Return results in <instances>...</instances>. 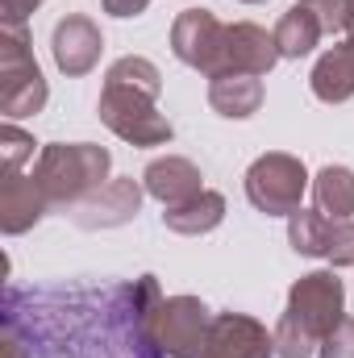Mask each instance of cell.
I'll return each instance as SVG.
<instances>
[{
	"label": "cell",
	"mask_w": 354,
	"mask_h": 358,
	"mask_svg": "<svg viewBox=\"0 0 354 358\" xmlns=\"http://www.w3.org/2000/svg\"><path fill=\"white\" fill-rule=\"evenodd\" d=\"M159 92L163 71L142 55H125L104 71L96 113L129 146H167L176 138V125L159 113Z\"/></svg>",
	"instance_id": "cell-1"
},
{
	"label": "cell",
	"mask_w": 354,
	"mask_h": 358,
	"mask_svg": "<svg viewBox=\"0 0 354 358\" xmlns=\"http://www.w3.org/2000/svg\"><path fill=\"white\" fill-rule=\"evenodd\" d=\"M346 317V283L334 271H309L292 283L288 308L279 317L275 334V358H313L321 342L342 325Z\"/></svg>",
	"instance_id": "cell-2"
},
{
	"label": "cell",
	"mask_w": 354,
	"mask_h": 358,
	"mask_svg": "<svg viewBox=\"0 0 354 358\" xmlns=\"http://www.w3.org/2000/svg\"><path fill=\"white\" fill-rule=\"evenodd\" d=\"M113 171V155L96 142H50L42 146L38 163H34V183L42 187L50 208H71L80 200H88L96 187L108 183Z\"/></svg>",
	"instance_id": "cell-3"
},
{
	"label": "cell",
	"mask_w": 354,
	"mask_h": 358,
	"mask_svg": "<svg viewBox=\"0 0 354 358\" xmlns=\"http://www.w3.org/2000/svg\"><path fill=\"white\" fill-rule=\"evenodd\" d=\"M46 96H50V88L29 50V29L0 25V113H4V121L38 117L46 108Z\"/></svg>",
	"instance_id": "cell-4"
},
{
	"label": "cell",
	"mask_w": 354,
	"mask_h": 358,
	"mask_svg": "<svg viewBox=\"0 0 354 358\" xmlns=\"http://www.w3.org/2000/svg\"><path fill=\"white\" fill-rule=\"evenodd\" d=\"M304 187H309V167L288 150L259 155L246 171V200L263 217H292L304 200Z\"/></svg>",
	"instance_id": "cell-5"
},
{
	"label": "cell",
	"mask_w": 354,
	"mask_h": 358,
	"mask_svg": "<svg viewBox=\"0 0 354 358\" xmlns=\"http://www.w3.org/2000/svg\"><path fill=\"white\" fill-rule=\"evenodd\" d=\"M213 313L200 296H167L150 317V338L167 358H200Z\"/></svg>",
	"instance_id": "cell-6"
},
{
	"label": "cell",
	"mask_w": 354,
	"mask_h": 358,
	"mask_svg": "<svg viewBox=\"0 0 354 358\" xmlns=\"http://www.w3.org/2000/svg\"><path fill=\"white\" fill-rule=\"evenodd\" d=\"M288 242L304 259H325L334 267H354V221L325 217L317 208H296L288 217Z\"/></svg>",
	"instance_id": "cell-7"
},
{
	"label": "cell",
	"mask_w": 354,
	"mask_h": 358,
	"mask_svg": "<svg viewBox=\"0 0 354 358\" xmlns=\"http://www.w3.org/2000/svg\"><path fill=\"white\" fill-rule=\"evenodd\" d=\"M225 34L229 25L217 21L213 8H183L171 25V55L183 67L204 71L208 80L221 71V55H225Z\"/></svg>",
	"instance_id": "cell-8"
},
{
	"label": "cell",
	"mask_w": 354,
	"mask_h": 358,
	"mask_svg": "<svg viewBox=\"0 0 354 358\" xmlns=\"http://www.w3.org/2000/svg\"><path fill=\"white\" fill-rule=\"evenodd\" d=\"M200 358H275V334L250 313H217Z\"/></svg>",
	"instance_id": "cell-9"
},
{
	"label": "cell",
	"mask_w": 354,
	"mask_h": 358,
	"mask_svg": "<svg viewBox=\"0 0 354 358\" xmlns=\"http://www.w3.org/2000/svg\"><path fill=\"white\" fill-rule=\"evenodd\" d=\"M142 196H146V187H142L138 179H129V176L108 179L104 187H96V192H92L88 200L71 204V208H67V217H71L80 229H117V225H125V221H134V217H138Z\"/></svg>",
	"instance_id": "cell-10"
},
{
	"label": "cell",
	"mask_w": 354,
	"mask_h": 358,
	"mask_svg": "<svg viewBox=\"0 0 354 358\" xmlns=\"http://www.w3.org/2000/svg\"><path fill=\"white\" fill-rule=\"evenodd\" d=\"M100 50H104V34H100V25H96L92 17H84V13L63 17V21L55 25V34H50L55 67H59L63 76H71V80L88 76L92 67L100 63Z\"/></svg>",
	"instance_id": "cell-11"
},
{
	"label": "cell",
	"mask_w": 354,
	"mask_h": 358,
	"mask_svg": "<svg viewBox=\"0 0 354 358\" xmlns=\"http://www.w3.org/2000/svg\"><path fill=\"white\" fill-rule=\"evenodd\" d=\"M275 63H279L275 34H267L255 21H234L229 34H225V55H221V71L217 76H259L263 80Z\"/></svg>",
	"instance_id": "cell-12"
},
{
	"label": "cell",
	"mask_w": 354,
	"mask_h": 358,
	"mask_svg": "<svg viewBox=\"0 0 354 358\" xmlns=\"http://www.w3.org/2000/svg\"><path fill=\"white\" fill-rule=\"evenodd\" d=\"M200 179L204 176H200V167H196L192 159H183V155H163V159H150V163H146L142 187H146V196H155L163 208H176V204H187L192 196L204 192Z\"/></svg>",
	"instance_id": "cell-13"
},
{
	"label": "cell",
	"mask_w": 354,
	"mask_h": 358,
	"mask_svg": "<svg viewBox=\"0 0 354 358\" xmlns=\"http://www.w3.org/2000/svg\"><path fill=\"white\" fill-rule=\"evenodd\" d=\"M46 213H50V204H46L42 187L34 183V176L13 171V176L0 179V229H4L8 238L29 234Z\"/></svg>",
	"instance_id": "cell-14"
},
{
	"label": "cell",
	"mask_w": 354,
	"mask_h": 358,
	"mask_svg": "<svg viewBox=\"0 0 354 358\" xmlns=\"http://www.w3.org/2000/svg\"><path fill=\"white\" fill-rule=\"evenodd\" d=\"M309 88H313V96L321 104H346L351 100L354 96V42H338V46H330L317 59V67L309 76Z\"/></svg>",
	"instance_id": "cell-15"
},
{
	"label": "cell",
	"mask_w": 354,
	"mask_h": 358,
	"mask_svg": "<svg viewBox=\"0 0 354 358\" xmlns=\"http://www.w3.org/2000/svg\"><path fill=\"white\" fill-rule=\"evenodd\" d=\"M208 104L213 113L229 121H246L263 108V80L259 76H217L208 80Z\"/></svg>",
	"instance_id": "cell-16"
},
{
	"label": "cell",
	"mask_w": 354,
	"mask_h": 358,
	"mask_svg": "<svg viewBox=\"0 0 354 358\" xmlns=\"http://www.w3.org/2000/svg\"><path fill=\"white\" fill-rule=\"evenodd\" d=\"M275 46H279V59H304V55H313L317 50V42L325 38V29H321V21H317V13L304 4V0H296L279 21H275Z\"/></svg>",
	"instance_id": "cell-17"
},
{
	"label": "cell",
	"mask_w": 354,
	"mask_h": 358,
	"mask_svg": "<svg viewBox=\"0 0 354 358\" xmlns=\"http://www.w3.org/2000/svg\"><path fill=\"white\" fill-rule=\"evenodd\" d=\"M225 221V196L221 192H200L192 196L187 204H176V208H163V225L171 234H183V238H200V234H213L217 225Z\"/></svg>",
	"instance_id": "cell-18"
},
{
	"label": "cell",
	"mask_w": 354,
	"mask_h": 358,
	"mask_svg": "<svg viewBox=\"0 0 354 358\" xmlns=\"http://www.w3.org/2000/svg\"><path fill=\"white\" fill-rule=\"evenodd\" d=\"M313 204L317 213L325 217H338V221H351L354 217V171L342 163H330L321 167L313 179Z\"/></svg>",
	"instance_id": "cell-19"
},
{
	"label": "cell",
	"mask_w": 354,
	"mask_h": 358,
	"mask_svg": "<svg viewBox=\"0 0 354 358\" xmlns=\"http://www.w3.org/2000/svg\"><path fill=\"white\" fill-rule=\"evenodd\" d=\"M34 146H38V142H34L25 129H17V121H4V125H0V167H4V176L21 171V163L34 159Z\"/></svg>",
	"instance_id": "cell-20"
},
{
	"label": "cell",
	"mask_w": 354,
	"mask_h": 358,
	"mask_svg": "<svg viewBox=\"0 0 354 358\" xmlns=\"http://www.w3.org/2000/svg\"><path fill=\"white\" fill-rule=\"evenodd\" d=\"M325 34H346L351 29V0H304Z\"/></svg>",
	"instance_id": "cell-21"
},
{
	"label": "cell",
	"mask_w": 354,
	"mask_h": 358,
	"mask_svg": "<svg viewBox=\"0 0 354 358\" xmlns=\"http://www.w3.org/2000/svg\"><path fill=\"white\" fill-rule=\"evenodd\" d=\"M317 358H354V317H342V325L321 342Z\"/></svg>",
	"instance_id": "cell-22"
},
{
	"label": "cell",
	"mask_w": 354,
	"mask_h": 358,
	"mask_svg": "<svg viewBox=\"0 0 354 358\" xmlns=\"http://www.w3.org/2000/svg\"><path fill=\"white\" fill-rule=\"evenodd\" d=\"M42 0H0V25H25Z\"/></svg>",
	"instance_id": "cell-23"
},
{
	"label": "cell",
	"mask_w": 354,
	"mask_h": 358,
	"mask_svg": "<svg viewBox=\"0 0 354 358\" xmlns=\"http://www.w3.org/2000/svg\"><path fill=\"white\" fill-rule=\"evenodd\" d=\"M100 4H104L108 17H121V21H125V17H142V13L150 8V0H100Z\"/></svg>",
	"instance_id": "cell-24"
},
{
	"label": "cell",
	"mask_w": 354,
	"mask_h": 358,
	"mask_svg": "<svg viewBox=\"0 0 354 358\" xmlns=\"http://www.w3.org/2000/svg\"><path fill=\"white\" fill-rule=\"evenodd\" d=\"M4 358H34V355H25V346L17 342V334H8L4 338Z\"/></svg>",
	"instance_id": "cell-25"
},
{
	"label": "cell",
	"mask_w": 354,
	"mask_h": 358,
	"mask_svg": "<svg viewBox=\"0 0 354 358\" xmlns=\"http://www.w3.org/2000/svg\"><path fill=\"white\" fill-rule=\"evenodd\" d=\"M346 34H351V42H354V0H351V29Z\"/></svg>",
	"instance_id": "cell-26"
},
{
	"label": "cell",
	"mask_w": 354,
	"mask_h": 358,
	"mask_svg": "<svg viewBox=\"0 0 354 358\" xmlns=\"http://www.w3.org/2000/svg\"><path fill=\"white\" fill-rule=\"evenodd\" d=\"M242 4H263V0H242Z\"/></svg>",
	"instance_id": "cell-27"
}]
</instances>
